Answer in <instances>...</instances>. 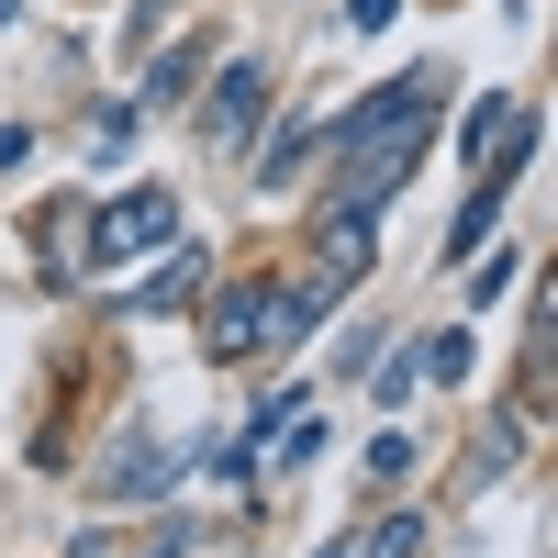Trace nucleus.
<instances>
[{
  "label": "nucleus",
  "mask_w": 558,
  "mask_h": 558,
  "mask_svg": "<svg viewBox=\"0 0 558 558\" xmlns=\"http://www.w3.org/2000/svg\"><path fill=\"white\" fill-rule=\"evenodd\" d=\"M436 101H447V68H402L380 101H357L324 146H336V202H357V213H380L413 168H425V146H436Z\"/></svg>",
  "instance_id": "1"
},
{
  "label": "nucleus",
  "mask_w": 558,
  "mask_h": 558,
  "mask_svg": "<svg viewBox=\"0 0 558 558\" xmlns=\"http://www.w3.org/2000/svg\"><path fill=\"white\" fill-rule=\"evenodd\" d=\"M313 313H324V302L302 291V279H291V291H279V279H257V291H223V302H213L202 347H213L223 368H235V357H268V347H291V336H302Z\"/></svg>",
  "instance_id": "2"
},
{
  "label": "nucleus",
  "mask_w": 558,
  "mask_h": 558,
  "mask_svg": "<svg viewBox=\"0 0 558 558\" xmlns=\"http://www.w3.org/2000/svg\"><path fill=\"white\" fill-rule=\"evenodd\" d=\"M179 246V191H123L89 213V257L101 268H134V257H168Z\"/></svg>",
  "instance_id": "3"
},
{
  "label": "nucleus",
  "mask_w": 558,
  "mask_h": 558,
  "mask_svg": "<svg viewBox=\"0 0 558 558\" xmlns=\"http://www.w3.org/2000/svg\"><path fill=\"white\" fill-rule=\"evenodd\" d=\"M257 112H268V68H257V57H235V68L202 78V146H213V157H235L246 134H257Z\"/></svg>",
  "instance_id": "4"
},
{
  "label": "nucleus",
  "mask_w": 558,
  "mask_h": 558,
  "mask_svg": "<svg viewBox=\"0 0 558 558\" xmlns=\"http://www.w3.org/2000/svg\"><path fill=\"white\" fill-rule=\"evenodd\" d=\"M368 257H380V213L336 202V213H324V235H313V268H302V291H313V302H336V291H347V279H357Z\"/></svg>",
  "instance_id": "5"
},
{
  "label": "nucleus",
  "mask_w": 558,
  "mask_h": 558,
  "mask_svg": "<svg viewBox=\"0 0 558 558\" xmlns=\"http://www.w3.org/2000/svg\"><path fill=\"white\" fill-rule=\"evenodd\" d=\"M168 481H179V447H157V436H134V447L101 458V502H157Z\"/></svg>",
  "instance_id": "6"
},
{
  "label": "nucleus",
  "mask_w": 558,
  "mask_h": 558,
  "mask_svg": "<svg viewBox=\"0 0 558 558\" xmlns=\"http://www.w3.org/2000/svg\"><path fill=\"white\" fill-rule=\"evenodd\" d=\"M202 246H168V268L157 279H134V291H123V313H179V302H202Z\"/></svg>",
  "instance_id": "7"
},
{
  "label": "nucleus",
  "mask_w": 558,
  "mask_h": 558,
  "mask_svg": "<svg viewBox=\"0 0 558 558\" xmlns=\"http://www.w3.org/2000/svg\"><path fill=\"white\" fill-rule=\"evenodd\" d=\"M202 68H213V45H202V34L157 45V68H146V101H157V112H168V101H191V89H202Z\"/></svg>",
  "instance_id": "8"
},
{
  "label": "nucleus",
  "mask_w": 558,
  "mask_h": 558,
  "mask_svg": "<svg viewBox=\"0 0 558 558\" xmlns=\"http://www.w3.org/2000/svg\"><path fill=\"white\" fill-rule=\"evenodd\" d=\"M402 470H413V436H368V458H357V492H402Z\"/></svg>",
  "instance_id": "9"
},
{
  "label": "nucleus",
  "mask_w": 558,
  "mask_h": 558,
  "mask_svg": "<svg viewBox=\"0 0 558 558\" xmlns=\"http://www.w3.org/2000/svg\"><path fill=\"white\" fill-rule=\"evenodd\" d=\"M425 380H470V336H458V324L425 336Z\"/></svg>",
  "instance_id": "10"
},
{
  "label": "nucleus",
  "mask_w": 558,
  "mask_h": 558,
  "mask_svg": "<svg viewBox=\"0 0 558 558\" xmlns=\"http://www.w3.org/2000/svg\"><path fill=\"white\" fill-rule=\"evenodd\" d=\"M368 558H425V514H380V547Z\"/></svg>",
  "instance_id": "11"
},
{
  "label": "nucleus",
  "mask_w": 558,
  "mask_h": 558,
  "mask_svg": "<svg viewBox=\"0 0 558 558\" xmlns=\"http://www.w3.org/2000/svg\"><path fill=\"white\" fill-rule=\"evenodd\" d=\"M157 558H191V525H168V536H157ZM202 558H246V547H202Z\"/></svg>",
  "instance_id": "12"
},
{
  "label": "nucleus",
  "mask_w": 558,
  "mask_h": 558,
  "mask_svg": "<svg viewBox=\"0 0 558 558\" xmlns=\"http://www.w3.org/2000/svg\"><path fill=\"white\" fill-rule=\"evenodd\" d=\"M391 12H402V0H347V23H357V34H380Z\"/></svg>",
  "instance_id": "13"
},
{
  "label": "nucleus",
  "mask_w": 558,
  "mask_h": 558,
  "mask_svg": "<svg viewBox=\"0 0 558 558\" xmlns=\"http://www.w3.org/2000/svg\"><path fill=\"white\" fill-rule=\"evenodd\" d=\"M12 12H23V0H0V23H12Z\"/></svg>",
  "instance_id": "14"
},
{
  "label": "nucleus",
  "mask_w": 558,
  "mask_h": 558,
  "mask_svg": "<svg viewBox=\"0 0 558 558\" xmlns=\"http://www.w3.org/2000/svg\"><path fill=\"white\" fill-rule=\"evenodd\" d=\"M547 302H558V291H547Z\"/></svg>",
  "instance_id": "15"
}]
</instances>
